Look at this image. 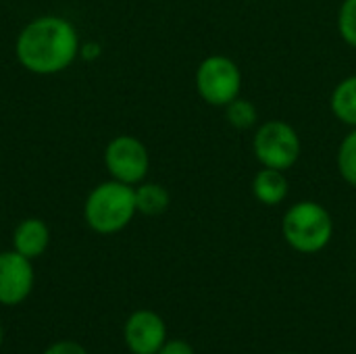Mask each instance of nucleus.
Wrapping results in <instances>:
<instances>
[{
  "instance_id": "f257e3e1",
  "label": "nucleus",
  "mask_w": 356,
  "mask_h": 354,
  "mask_svg": "<svg viewBox=\"0 0 356 354\" xmlns=\"http://www.w3.org/2000/svg\"><path fill=\"white\" fill-rule=\"evenodd\" d=\"M77 27L60 15H40L23 25L15 40L19 65L33 75L67 71L79 56Z\"/></svg>"
},
{
  "instance_id": "f03ea898",
  "label": "nucleus",
  "mask_w": 356,
  "mask_h": 354,
  "mask_svg": "<svg viewBox=\"0 0 356 354\" xmlns=\"http://www.w3.org/2000/svg\"><path fill=\"white\" fill-rule=\"evenodd\" d=\"M134 186L108 179L92 188L83 202V219L88 227L100 236H113L125 230L136 217Z\"/></svg>"
},
{
  "instance_id": "7ed1b4c3",
  "label": "nucleus",
  "mask_w": 356,
  "mask_h": 354,
  "mask_svg": "<svg viewBox=\"0 0 356 354\" xmlns=\"http://www.w3.org/2000/svg\"><path fill=\"white\" fill-rule=\"evenodd\" d=\"M282 234L296 252L315 255L330 244L334 236V221L323 204L315 200H300L286 211L282 219Z\"/></svg>"
},
{
  "instance_id": "20e7f679",
  "label": "nucleus",
  "mask_w": 356,
  "mask_h": 354,
  "mask_svg": "<svg viewBox=\"0 0 356 354\" xmlns=\"http://www.w3.org/2000/svg\"><path fill=\"white\" fill-rule=\"evenodd\" d=\"M302 144L298 131L280 119L263 123L252 140V152L263 167L288 171L296 165Z\"/></svg>"
},
{
  "instance_id": "39448f33",
  "label": "nucleus",
  "mask_w": 356,
  "mask_h": 354,
  "mask_svg": "<svg viewBox=\"0 0 356 354\" xmlns=\"http://www.w3.org/2000/svg\"><path fill=\"white\" fill-rule=\"evenodd\" d=\"M242 71L240 67L223 54L207 56L196 69V90L200 98L211 106H227L240 96Z\"/></svg>"
},
{
  "instance_id": "423d86ee",
  "label": "nucleus",
  "mask_w": 356,
  "mask_h": 354,
  "mask_svg": "<svg viewBox=\"0 0 356 354\" xmlns=\"http://www.w3.org/2000/svg\"><path fill=\"white\" fill-rule=\"evenodd\" d=\"M104 167L111 179L127 186H138L146 179L150 169L148 148L136 136H115L104 148Z\"/></svg>"
},
{
  "instance_id": "0eeeda50",
  "label": "nucleus",
  "mask_w": 356,
  "mask_h": 354,
  "mask_svg": "<svg viewBox=\"0 0 356 354\" xmlns=\"http://www.w3.org/2000/svg\"><path fill=\"white\" fill-rule=\"evenodd\" d=\"M33 265L17 250L0 252V305L17 307L33 290Z\"/></svg>"
},
{
  "instance_id": "6e6552de",
  "label": "nucleus",
  "mask_w": 356,
  "mask_h": 354,
  "mask_svg": "<svg viewBox=\"0 0 356 354\" xmlns=\"http://www.w3.org/2000/svg\"><path fill=\"white\" fill-rule=\"evenodd\" d=\"M123 338L134 354H156L167 342V328L154 311H136L125 321Z\"/></svg>"
},
{
  "instance_id": "1a4fd4ad",
  "label": "nucleus",
  "mask_w": 356,
  "mask_h": 354,
  "mask_svg": "<svg viewBox=\"0 0 356 354\" xmlns=\"http://www.w3.org/2000/svg\"><path fill=\"white\" fill-rule=\"evenodd\" d=\"M50 246V227L38 217L23 219L13 232V250L33 261L42 257Z\"/></svg>"
},
{
  "instance_id": "9d476101",
  "label": "nucleus",
  "mask_w": 356,
  "mask_h": 354,
  "mask_svg": "<svg viewBox=\"0 0 356 354\" xmlns=\"http://www.w3.org/2000/svg\"><path fill=\"white\" fill-rule=\"evenodd\" d=\"M252 194L265 207L282 204L290 194V182L286 177V171L269 169V167H263L261 171H257L252 179Z\"/></svg>"
},
{
  "instance_id": "9b49d317",
  "label": "nucleus",
  "mask_w": 356,
  "mask_h": 354,
  "mask_svg": "<svg viewBox=\"0 0 356 354\" xmlns=\"http://www.w3.org/2000/svg\"><path fill=\"white\" fill-rule=\"evenodd\" d=\"M136 192V209L140 215L146 217H159L163 215L171 204V194L165 186L154 182H142L134 188Z\"/></svg>"
},
{
  "instance_id": "f8f14e48",
  "label": "nucleus",
  "mask_w": 356,
  "mask_h": 354,
  "mask_svg": "<svg viewBox=\"0 0 356 354\" xmlns=\"http://www.w3.org/2000/svg\"><path fill=\"white\" fill-rule=\"evenodd\" d=\"M330 106L332 113L338 121L356 127V75H350L346 79H342L330 98Z\"/></svg>"
},
{
  "instance_id": "ddd939ff",
  "label": "nucleus",
  "mask_w": 356,
  "mask_h": 354,
  "mask_svg": "<svg viewBox=\"0 0 356 354\" xmlns=\"http://www.w3.org/2000/svg\"><path fill=\"white\" fill-rule=\"evenodd\" d=\"M225 117H227V121H229L232 127L244 131V129H250V127L257 125L259 111H257V106H254L250 100L238 96L236 100H232V102L225 106Z\"/></svg>"
},
{
  "instance_id": "4468645a",
  "label": "nucleus",
  "mask_w": 356,
  "mask_h": 354,
  "mask_svg": "<svg viewBox=\"0 0 356 354\" xmlns=\"http://www.w3.org/2000/svg\"><path fill=\"white\" fill-rule=\"evenodd\" d=\"M338 171L348 186L356 188V127L344 136L338 148Z\"/></svg>"
},
{
  "instance_id": "2eb2a0df",
  "label": "nucleus",
  "mask_w": 356,
  "mask_h": 354,
  "mask_svg": "<svg viewBox=\"0 0 356 354\" xmlns=\"http://www.w3.org/2000/svg\"><path fill=\"white\" fill-rule=\"evenodd\" d=\"M338 31L342 40L356 48V0H344L338 13Z\"/></svg>"
},
{
  "instance_id": "dca6fc26",
  "label": "nucleus",
  "mask_w": 356,
  "mask_h": 354,
  "mask_svg": "<svg viewBox=\"0 0 356 354\" xmlns=\"http://www.w3.org/2000/svg\"><path fill=\"white\" fill-rule=\"evenodd\" d=\"M42 354H88V351L73 340H63V342L50 344Z\"/></svg>"
},
{
  "instance_id": "f3484780",
  "label": "nucleus",
  "mask_w": 356,
  "mask_h": 354,
  "mask_svg": "<svg viewBox=\"0 0 356 354\" xmlns=\"http://www.w3.org/2000/svg\"><path fill=\"white\" fill-rule=\"evenodd\" d=\"M156 354H194V351L184 340H169L161 346V351Z\"/></svg>"
},
{
  "instance_id": "a211bd4d",
  "label": "nucleus",
  "mask_w": 356,
  "mask_h": 354,
  "mask_svg": "<svg viewBox=\"0 0 356 354\" xmlns=\"http://www.w3.org/2000/svg\"><path fill=\"white\" fill-rule=\"evenodd\" d=\"M79 56L86 58V61H94L100 56V44L96 42H83L81 48H79Z\"/></svg>"
},
{
  "instance_id": "6ab92c4d",
  "label": "nucleus",
  "mask_w": 356,
  "mask_h": 354,
  "mask_svg": "<svg viewBox=\"0 0 356 354\" xmlns=\"http://www.w3.org/2000/svg\"><path fill=\"white\" fill-rule=\"evenodd\" d=\"M0 346H2V325H0Z\"/></svg>"
},
{
  "instance_id": "aec40b11",
  "label": "nucleus",
  "mask_w": 356,
  "mask_h": 354,
  "mask_svg": "<svg viewBox=\"0 0 356 354\" xmlns=\"http://www.w3.org/2000/svg\"><path fill=\"white\" fill-rule=\"evenodd\" d=\"M286 354H290V353H286Z\"/></svg>"
}]
</instances>
